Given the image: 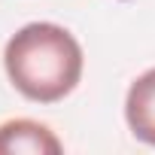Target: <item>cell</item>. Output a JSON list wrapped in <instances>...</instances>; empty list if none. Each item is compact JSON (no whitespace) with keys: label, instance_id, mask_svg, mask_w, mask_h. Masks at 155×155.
<instances>
[{"label":"cell","instance_id":"6da1fadb","mask_svg":"<svg viewBox=\"0 0 155 155\" xmlns=\"http://www.w3.org/2000/svg\"><path fill=\"white\" fill-rule=\"evenodd\" d=\"M9 82L37 104L64 101L82 76V49L76 37L52 21L25 25L3 52Z\"/></svg>","mask_w":155,"mask_h":155},{"label":"cell","instance_id":"7a4b0ae2","mask_svg":"<svg viewBox=\"0 0 155 155\" xmlns=\"http://www.w3.org/2000/svg\"><path fill=\"white\" fill-rule=\"evenodd\" d=\"M61 140L40 122L12 119L0 125V155H58Z\"/></svg>","mask_w":155,"mask_h":155},{"label":"cell","instance_id":"3957f363","mask_svg":"<svg viewBox=\"0 0 155 155\" xmlns=\"http://www.w3.org/2000/svg\"><path fill=\"white\" fill-rule=\"evenodd\" d=\"M125 119L137 140L155 146V67L131 82L125 97Z\"/></svg>","mask_w":155,"mask_h":155}]
</instances>
